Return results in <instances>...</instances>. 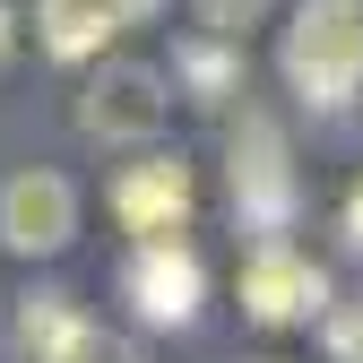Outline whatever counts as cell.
<instances>
[{"instance_id": "ba28073f", "label": "cell", "mask_w": 363, "mask_h": 363, "mask_svg": "<svg viewBox=\"0 0 363 363\" xmlns=\"http://www.w3.org/2000/svg\"><path fill=\"white\" fill-rule=\"evenodd\" d=\"M9 337H18V363H69L86 337H96V320L78 311V294L52 286V294H26L18 303V329Z\"/></svg>"}, {"instance_id": "9a60e30c", "label": "cell", "mask_w": 363, "mask_h": 363, "mask_svg": "<svg viewBox=\"0 0 363 363\" xmlns=\"http://www.w3.org/2000/svg\"><path fill=\"white\" fill-rule=\"evenodd\" d=\"M346 242L363 251V182H354V199H346Z\"/></svg>"}, {"instance_id": "7c38bea8", "label": "cell", "mask_w": 363, "mask_h": 363, "mask_svg": "<svg viewBox=\"0 0 363 363\" xmlns=\"http://www.w3.org/2000/svg\"><path fill=\"white\" fill-rule=\"evenodd\" d=\"M329 354H337V363H363V303L329 311Z\"/></svg>"}, {"instance_id": "7a4b0ae2", "label": "cell", "mask_w": 363, "mask_h": 363, "mask_svg": "<svg viewBox=\"0 0 363 363\" xmlns=\"http://www.w3.org/2000/svg\"><path fill=\"white\" fill-rule=\"evenodd\" d=\"M225 164H234V208L259 242H286V216H294V147L268 113H242L234 139H225Z\"/></svg>"}, {"instance_id": "3957f363", "label": "cell", "mask_w": 363, "mask_h": 363, "mask_svg": "<svg viewBox=\"0 0 363 363\" xmlns=\"http://www.w3.org/2000/svg\"><path fill=\"white\" fill-rule=\"evenodd\" d=\"M164 113H173L164 69H147V61H104L96 78H86V96H78V130H86V139H104V147L156 139Z\"/></svg>"}, {"instance_id": "277c9868", "label": "cell", "mask_w": 363, "mask_h": 363, "mask_svg": "<svg viewBox=\"0 0 363 363\" xmlns=\"http://www.w3.org/2000/svg\"><path fill=\"white\" fill-rule=\"evenodd\" d=\"M0 242L26 251V259H52L78 242V191L52 164H26V173L0 182Z\"/></svg>"}, {"instance_id": "9c48e42d", "label": "cell", "mask_w": 363, "mask_h": 363, "mask_svg": "<svg viewBox=\"0 0 363 363\" xmlns=\"http://www.w3.org/2000/svg\"><path fill=\"white\" fill-rule=\"evenodd\" d=\"M113 26H121L113 0H35V43L52 61H96Z\"/></svg>"}, {"instance_id": "8fae6325", "label": "cell", "mask_w": 363, "mask_h": 363, "mask_svg": "<svg viewBox=\"0 0 363 363\" xmlns=\"http://www.w3.org/2000/svg\"><path fill=\"white\" fill-rule=\"evenodd\" d=\"M191 9H199V26H208L216 43H242L268 9H277V0H191Z\"/></svg>"}, {"instance_id": "52a82bcc", "label": "cell", "mask_w": 363, "mask_h": 363, "mask_svg": "<svg viewBox=\"0 0 363 363\" xmlns=\"http://www.w3.org/2000/svg\"><path fill=\"white\" fill-rule=\"evenodd\" d=\"M113 216H121L139 242H173L182 216H191V164H173V156L121 164V173H113Z\"/></svg>"}, {"instance_id": "2e32d148", "label": "cell", "mask_w": 363, "mask_h": 363, "mask_svg": "<svg viewBox=\"0 0 363 363\" xmlns=\"http://www.w3.org/2000/svg\"><path fill=\"white\" fill-rule=\"evenodd\" d=\"M9 52H18V18L0 9V61H9Z\"/></svg>"}, {"instance_id": "6da1fadb", "label": "cell", "mask_w": 363, "mask_h": 363, "mask_svg": "<svg viewBox=\"0 0 363 363\" xmlns=\"http://www.w3.org/2000/svg\"><path fill=\"white\" fill-rule=\"evenodd\" d=\"M286 86L303 104H346L363 86V0H303L286 26Z\"/></svg>"}, {"instance_id": "5b68a950", "label": "cell", "mask_w": 363, "mask_h": 363, "mask_svg": "<svg viewBox=\"0 0 363 363\" xmlns=\"http://www.w3.org/2000/svg\"><path fill=\"white\" fill-rule=\"evenodd\" d=\"M121 294L147 329H191L199 303H208V268H199L191 242H139L130 268H121Z\"/></svg>"}, {"instance_id": "4fadbf2b", "label": "cell", "mask_w": 363, "mask_h": 363, "mask_svg": "<svg viewBox=\"0 0 363 363\" xmlns=\"http://www.w3.org/2000/svg\"><path fill=\"white\" fill-rule=\"evenodd\" d=\"M69 363H147V354H139V346H121V337H104V329H96V337H86V346H78Z\"/></svg>"}, {"instance_id": "5bb4252c", "label": "cell", "mask_w": 363, "mask_h": 363, "mask_svg": "<svg viewBox=\"0 0 363 363\" xmlns=\"http://www.w3.org/2000/svg\"><path fill=\"white\" fill-rule=\"evenodd\" d=\"M156 9H164V0H113V18H121V26H139V18H156Z\"/></svg>"}, {"instance_id": "30bf717a", "label": "cell", "mask_w": 363, "mask_h": 363, "mask_svg": "<svg viewBox=\"0 0 363 363\" xmlns=\"http://www.w3.org/2000/svg\"><path fill=\"white\" fill-rule=\"evenodd\" d=\"M173 69L191 78V86H199L208 104H225V96H234V86H242V61H234V52H216V35H208V43H191V52H182Z\"/></svg>"}, {"instance_id": "8992f818", "label": "cell", "mask_w": 363, "mask_h": 363, "mask_svg": "<svg viewBox=\"0 0 363 363\" xmlns=\"http://www.w3.org/2000/svg\"><path fill=\"white\" fill-rule=\"evenodd\" d=\"M320 303H329V277L294 242H259L242 259V311H251V320L286 329V320H303V311H320Z\"/></svg>"}, {"instance_id": "e0dca14e", "label": "cell", "mask_w": 363, "mask_h": 363, "mask_svg": "<svg viewBox=\"0 0 363 363\" xmlns=\"http://www.w3.org/2000/svg\"><path fill=\"white\" fill-rule=\"evenodd\" d=\"M251 363H277V354H251Z\"/></svg>"}]
</instances>
